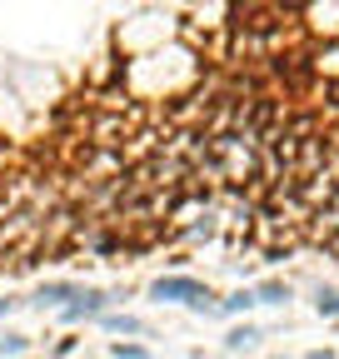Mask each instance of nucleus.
I'll list each match as a JSON object with an SVG mask.
<instances>
[{
    "instance_id": "3",
    "label": "nucleus",
    "mask_w": 339,
    "mask_h": 359,
    "mask_svg": "<svg viewBox=\"0 0 339 359\" xmlns=\"http://www.w3.org/2000/svg\"><path fill=\"white\" fill-rule=\"evenodd\" d=\"M260 344H265V330L254 325V320H240V325H230V334L220 339V349H225V354H254Z\"/></svg>"
},
{
    "instance_id": "9",
    "label": "nucleus",
    "mask_w": 339,
    "mask_h": 359,
    "mask_svg": "<svg viewBox=\"0 0 339 359\" xmlns=\"http://www.w3.org/2000/svg\"><path fill=\"white\" fill-rule=\"evenodd\" d=\"M314 314L319 320H339V285H314Z\"/></svg>"
},
{
    "instance_id": "8",
    "label": "nucleus",
    "mask_w": 339,
    "mask_h": 359,
    "mask_svg": "<svg viewBox=\"0 0 339 359\" xmlns=\"http://www.w3.org/2000/svg\"><path fill=\"white\" fill-rule=\"evenodd\" d=\"M30 349H35V339L20 334V330H6V334H0V359H25Z\"/></svg>"
},
{
    "instance_id": "7",
    "label": "nucleus",
    "mask_w": 339,
    "mask_h": 359,
    "mask_svg": "<svg viewBox=\"0 0 339 359\" xmlns=\"http://www.w3.org/2000/svg\"><path fill=\"white\" fill-rule=\"evenodd\" d=\"M249 309H254V290L240 285V290H230V294L215 304V320H240V314H249Z\"/></svg>"
},
{
    "instance_id": "6",
    "label": "nucleus",
    "mask_w": 339,
    "mask_h": 359,
    "mask_svg": "<svg viewBox=\"0 0 339 359\" xmlns=\"http://www.w3.org/2000/svg\"><path fill=\"white\" fill-rule=\"evenodd\" d=\"M254 290V304H270V309H284L294 299V285L289 280H260V285H249Z\"/></svg>"
},
{
    "instance_id": "1",
    "label": "nucleus",
    "mask_w": 339,
    "mask_h": 359,
    "mask_svg": "<svg viewBox=\"0 0 339 359\" xmlns=\"http://www.w3.org/2000/svg\"><path fill=\"white\" fill-rule=\"evenodd\" d=\"M205 290L209 285L195 280V275H160V280H150V299L155 304H195Z\"/></svg>"
},
{
    "instance_id": "5",
    "label": "nucleus",
    "mask_w": 339,
    "mask_h": 359,
    "mask_svg": "<svg viewBox=\"0 0 339 359\" xmlns=\"http://www.w3.org/2000/svg\"><path fill=\"white\" fill-rule=\"evenodd\" d=\"M95 325L110 330V334H125V339H145L150 334V320H140V314H130V309H110V314H100Z\"/></svg>"
},
{
    "instance_id": "2",
    "label": "nucleus",
    "mask_w": 339,
    "mask_h": 359,
    "mask_svg": "<svg viewBox=\"0 0 339 359\" xmlns=\"http://www.w3.org/2000/svg\"><path fill=\"white\" fill-rule=\"evenodd\" d=\"M75 290H80V280H46L35 294H25V304L40 309V314H46V309H65L75 299Z\"/></svg>"
},
{
    "instance_id": "13",
    "label": "nucleus",
    "mask_w": 339,
    "mask_h": 359,
    "mask_svg": "<svg viewBox=\"0 0 339 359\" xmlns=\"http://www.w3.org/2000/svg\"><path fill=\"white\" fill-rule=\"evenodd\" d=\"M289 250H294V245H265L260 255H265V264H284V259H289Z\"/></svg>"
},
{
    "instance_id": "14",
    "label": "nucleus",
    "mask_w": 339,
    "mask_h": 359,
    "mask_svg": "<svg viewBox=\"0 0 339 359\" xmlns=\"http://www.w3.org/2000/svg\"><path fill=\"white\" fill-rule=\"evenodd\" d=\"M275 359H284V354H275ZM300 359H339L334 349H310V354H300Z\"/></svg>"
},
{
    "instance_id": "12",
    "label": "nucleus",
    "mask_w": 339,
    "mask_h": 359,
    "mask_svg": "<svg viewBox=\"0 0 339 359\" xmlns=\"http://www.w3.org/2000/svg\"><path fill=\"white\" fill-rule=\"evenodd\" d=\"M15 309H25V294H0V320H11Z\"/></svg>"
},
{
    "instance_id": "4",
    "label": "nucleus",
    "mask_w": 339,
    "mask_h": 359,
    "mask_svg": "<svg viewBox=\"0 0 339 359\" xmlns=\"http://www.w3.org/2000/svg\"><path fill=\"white\" fill-rule=\"evenodd\" d=\"M180 240H190V245H209V240H220V205H209V210H200L190 224H180Z\"/></svg>"
},
{
    "instance_id": "11",
    "label": "nucleus",
    "mask_w": 339,
    "mask_h": 359,
    "mask_svg": "<svg viewBox=\"0 0 339 359\" xmlns=\"http://www.w3.org/2000/svg\"><path fill=\"white\" fill-rule=\"evenodd\" d=\"M80 349V334H55V344L46 349V359H70Z\"/></svg>"
},
{
    "instance_id": "10",
    "label": "nucleus",
    "mask_w": 339,
    "mask_h": 359,
    "mask_svg": "<svg viewBox=\"0 0 339 359\" xmlns=\"http://www.w3.org/2000/svg\"><path fill=\"white\" fill-rule=\"evenodd\" d=\"M110 359H150V349L135 344V339H115V344H110Z\"/></svg>"
}]
</instances>
